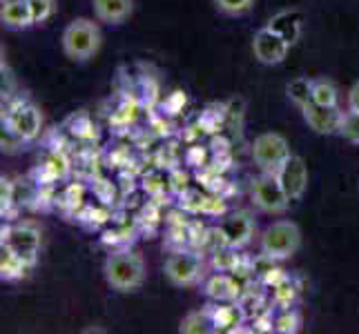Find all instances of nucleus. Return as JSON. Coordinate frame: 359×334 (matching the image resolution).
Wrapping results in <instances>:
<instances>
[{
  "label": "nucleus",
  "mask_w": 359,
  "mask_h": 334,
  "mask_svg": "<svg viewBox=\"0 0 359 334\" xmlns=\"http://www.w3.org/2000/svg\"><path fill=\"white\" fill-rule=\"evenodd\" d=\"M105 281L116 292H136L145 281L143 256L134 250H116L105 258Z\"/></svg>",
  "instance_id": "obj_1"
},
{
  "label": "nucleus",
  "mask_w": 359,
  "mask_h": 334,
  "mask_svg": "<svg viewBox=\"0 0 359 334\" xmlns=\"http://www.w3.org/2000/svg\"><path fill=\"white\" fill-rule=\"evenodd\" d=\"M101 43H103L101 29L90 18H74L65 27L63 39H60L65 56L69 60H76V63L94 58L98 54V49H101Z\"/></svg>",
  "instance_id": "obj_2"
},
{
  "label": "nucleus",
  "mask_w": 359,
  "mask_h": 334,
  "mask_svg": "<svg viewBox=\"0 0 359 334\" xmlns=\"http://www.w3.org/2000/svg\"><path fill=\"white\" fill-rule=\"evenodd\" d=\"M302 247V230L292 221H277L264 232L262 252L272 261H286Z\"/></svg>",
  "instance_id": "obj_3"
},
{
  "label": "nucleus",
  "mask_w": 359,
  "mask_h": 334,
  "mask_svg": "<svg viewBox=\"0 0 359 334\" xmlns=\"http://www.w3.org/2000/svg\"><path fill=\"white\" fill-rule=\"evenodd\" d=\"M250 201L255 203L259 212L266 214H283L290 205L288 194L279 183L277 174H268V172H262V174L252 179Z\"/></svg>",
  "instance_id": "obj_4"
},
{
  "label": "nucleus",
  "mask_w": 359,
  "mask_h": 334,
  "mask_svg": "<svg viewBox=\"0 0 359 334\" xmlns=\"http://www.w3.org/2000/svg\"><path fill=\"white\" fill-rule=\"evenodd\" d=\"M288 156H290V147H288V141L283 139L281 134L266 132V134H259L255 139L252 158H255V165L262 172L277 174V172L281 169V165L288 160Z\"/></svg>",
  "instance_id": "obj_5"
},
{
  "label": "nucleus",
  "mask_w": 359,
  "mask_h": 334,
  "mask_svg": "<svg viewBox=\"0 0 359 334\" xmlns=\"http://www.w3.org/2000/svg\"><path fill=\"white\" fill-rule=\"evenodd\" d=\"M203 261L199 254L194 252H175L168 256V261L163 265L165 279L177 288H190L194 286L201 277Z\"/></svg>",
  "instance_id": "obj_6"
},
{
  "label": "nucleus",
  "mask_w": 359,
  "mask_h": 334,
  "mask_svg": "<svg viewBox=\"0 0 359 334\" xmlns=\"http://www.w3.org/2000/svg\"><path fill=\"white\" fill-rule=\"evenodd\" d=\"M3 247L14 252L20 261H25L29 267L36 263L39 258V247H41V232L36 230L29 223H22V225L9 228L3 234Z\"/></svg>",
  "instance_id": "obj_7"
},
{
  "label": "nucleus",
  "mask_w": 359,
  "mask_h": 334,
  "mask_svg": "<svg viewBox=\"0 0 359 334\" xmlns=\"http://www.w3.org/2000/svg\"><path fill=\"white\" fill-rule=\"evenodd\" d=\"M43 125V116L39 107H34L32 103H18L14 105L5 116V127L14 132L18 139L32 141L39 136Z\"/></svg>",
  "instance_id": "obj_8"
},
{
  "label": "nucleus",
  "mask_w": 359,
  "mask_h": 334,
  "mask_svg": "<svg viewBox=\"0 0 359 334\" xmlns=\"http://www.w3.org/2000/svg\"><path fill=\"white\" fill-rule=\"evenodd\" d=\"M290 45L281 39L279 34H275L270 27H262L252 39V52L255 58L262 65H279L286 60Z\"/></svg>",
  "instance_id": "obj_9"
},
{
  "label": "nucleus",
  "mask_w": 359,
  "mask_h": 334,
  "mask_svg": "<svg viewBox=\"0 0 359 334\" xmlns=\"http://www.w3.org/2000/svg\"><path fill=\"white\" fill-rule=\"evenodd\" d=\"M277 179L286 190L290 201H299L308 190V165L302 156L290 154L286 163L277 172Z\"/></svg>",
  "instance_id": "obj_10"
},
{
  "label": "nucleus",
  "mask_w": 359,
  "mask_h": 334,
  "mask_svg": "<svg viewBox=\"0 0 359 334\" xmlns=\"http://www.w3.org/2000/svg\"><path fill=\"white\" fill-rule=\"evenodd\" d=\"M304 120L308 123V127L317 134H324V136H332V134H339L341 127V118H344V111H339V107H326V105H317L311 103L302 109Z\"/></svg>",
  "instance_id": "obj_11"
},
{
  "label": "nucleus",
  "mask_w": 359,
  "mask_h": 334,
  "mask_svg": "<svg viewBox=\"0 0 359 334\" xmlns=\"http://www.w3.org/2000/svg\"><path fill=\"white\" fill-rule=\"evenodd\" d=\"M94 16L107 25L126 22L134 11V0H92Z\"/></svg>",
  "instance_id": "obj_12"
},
{
  "label": "nucleus",
  "mask_w": 359,
  "mask_h": 334,
  "mask_svg": "<svg viewBox=\"0 0 359 334\" xmlns=\"http://www.w3.org/2000/svg\"><path fill=\"white\" fill-rule=\"evenodd\" d=\"M302 22H304V16L299 14V11L290 9V11H279L277 16H272L266 27H270L275 34H279L281 39L292 47L302 36Z\"/></svg>",
  "instance_id": "obj_13"
},
{
  "label": "nucleus",
  "mask_w": 359,
  "mask_h": 334,
  "mask_svg": "<svg viewBox=\"0 0 359 334\" xmlns=\"http://www.w3.org/2000/svg\"><path fill=\"white\" fill-rule=\"evenodd\" d=\"M0 20L9 29H27L34 25L32 9L27 0H5L0 9Z\"/></svg>",
  "instance_id": "obj_14"
},
{
  "label": "nucleus",
  "mask_w": 359,
  "mask_h": 334,
  "mask_svg": "<svg viewBox=\"0 0 359 334\" xmlns=\"http://www.w3.org/2000/svg\"><path fill=\"white\" fill-rule=\"evenodd\" d=\"M221 232H224V237L230 245H243V243L250 241L252 223L243 214H234L224 223V225H221Z\"/></svg>",
  "instance_id": "obj_15"
},
{
  "label": "nucleus",
  "mask_w": 359,
  "mask_h": 334,
  "mask_svg": "<svg viewBox=\"0 0 359 334\" xmlns=\"http://www.w3.org/2000/svg\"><path fill=\"white\" fill-rule=\"evenodd\" d=\"M286 92H288V101L299 109H304L306 105L313 103V81L311 78H304V76L294 78L288 85Z\"/></svg>",
  "instance_id": "obj_16"
},
{
  "label": "nucleus",
  "mask_w": 359,
  "mask_h": 334,
  "mask_svg": "<svg viewBox=\"0 0 359 334\" xmlns=\"http://www.w3.org/2000/svg\"><path fill=\"white\" fill-rule=\"evenodd\" d=\"M337 101H339V92L335 88V83L328 81V78L313 81V103L326 105V107H335Z\"/></svg>",
  "instance_id": "obj_17"
},
{
  "label": "nucleus",
  "mask_w": 359,
  "mask_h": 334,
  "mask_svg": "<svg viewBox=\"0 0 359 334\" xmlns=\"http://www.w3.org/2000/svg\"><path fill=\"white\" fill-rule=\"evenodd\" d=\"M29 265L20 261V258L7 250V247H3V256H0V272H3V279L7 281H14V279H20L25 274V270H27Z\"/></svg>",
  "instance_id": "obj_18"
},
{
  "label": "nucleus",
  "mask_w": 359,
  "mask_h": 334,
  "mask_svg": "<svg viewBox=\"0 0 359 334\" xmlns=\"http://www.w3.org/2000/svg\"><path fill=\"white\" fill-rule=\"evenodd\" d=\"M339 136H341L344 141H348L353 145H359V111H355V109L344 111Z\"/></svg>",
  "instance_id": "obj_19"
},
{
  "label": "nucleus",
  "mask_w": 359,
  "mask_h": 334,
  "mask_svg": "<svg viewBox=\"0 0 359 334\" xmlns=\"http://www.w3.org/2000/svg\"><path fill=\"white\" fill-rule=\"evenodd\" d=\"M215 7L226 16H241L252 9L255 0H212Z\"/></svg>",
  "instance_id": "obj_20"
},
{
  "label": "nucleus",
  "mask_w": 359,
  "mask_h": 334,
  "mask_svg": "<svg viewBox=\"0 0 359 334\" xmlns=\"http://www.w3.org/2000/svg\"><path fill=\"white\" fill-rule=\"evenodd\" d=\"M27 3L32 9L34 25H41V22L49 20L56 11V0H27Z\"/></svg>",
  "instance_id": "obj_21"
},
{
  "label": "nucleus",
  "mask_w": 359,
  "mask_h": 334,
  "mask_svg": "<svg viewBox=\"0 0 359 334\" xmlns=\"http://www.w3.org/2000/svg\"><path fill=\"white\" fill-rule=\"evenodd\" d=\"M208 323L201 319V314H188L181 321V332H208Z\"/></svg>",
  "instance_id": "obj_22"
},
{
  "label": "nucleus",
  "mask_w": 359,
  "mask_h": 334,
  "mask_svg": "<svg viewBox=\"0 0 359 334\" xmlns=\"http://www.w3.org/2000/svg\"><path fill=\"white\" fill-rule=\"evenodd\" d=\"M348 109L359 111V81L353 85L351 92H348Z\"/></svg>",
  "instance_id": "obj_23"
},
{
  "label": "nucleus",
  "mask_w": 359,
  "mask_h": 334,
  "mask_svg": "<svg viewBox=\"0 0 359 334\" xmlns=\"http://www.w3.org/2000/svg\"><path fill=\"white\" fill-rule=\"evenodd\" d=\"M3 3H5V0H3Z\"/></svg>",
  "instance_id": "obj_24"
}]
</instances>
